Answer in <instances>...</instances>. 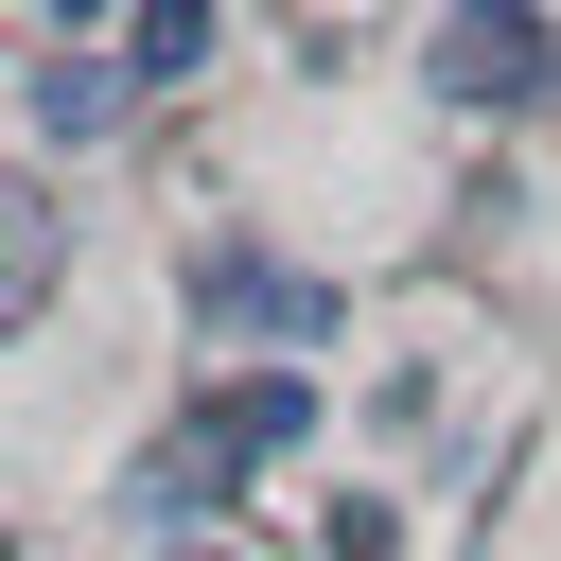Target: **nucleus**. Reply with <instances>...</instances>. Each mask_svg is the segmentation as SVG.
Returning <instances> with one entry per match:
<instances>
[{
  "label": "nucleus",
  "mask_w": 561,
  "mask_h": 561,
  "mask_svg": "<svg viewBox=\"0 0 561 561\" xmlns=\"http://www.w3.org/2000/svg\"><path fill=\"white\" fill-rule=\"evenodd\" d=\"M298 438H316V386H298V368H245V386H210V403L175 421V473H158V491H245V473L298 456Z\"/></svg>",
  "instance_id": "1"
},
{
  "label": "nucleus",
  "mask_w": 561,
  "mask_h": 561,
  "mask_svg": "<svg viewBox=\"0 0 561 561\" xmlns=\"http://www.w3.org/2000/svg\"><path fill=\"white\" fill-rule=\"evenodd\" d=\"M543 70H561V35H543L526 0H491V18H438V88H456V105H526Z\"/></svg>",
  "instance_id": "2"
},
{
  "label": "nucleus",
  "mask_w": 561,
  "mask_h": 561,
  "mask_svg": "<svg viewBox=\"0 0 561 561\" xmlns=\"http://www.w3.org/2000/svg\"><path fill=\"white\" fill-rule=\"evenodd\" d=\"M193 316H228V333H333V280L263 263V245H210L193 263Z\"/></svg>",
  "instance_id": "3"
},
{
  "label": "nucleus",
  "mask_w": 561,
  "mask_h": 561,
  "mask_svg": "<svg viewBox=\"0 0 561 561\" xmlns=\"http://www.w3.org/2000/svg\"><path fill=\"white\" fill-rule=\"evenodd\" d=\"M193 53H210V18H193V0H158V18H123V53H105V70H123V88H175Z\"/></svg>",
  "instance_id": "4"
},
{
  "label": "nucleus",
  "mask_w": 561,
  "mask_h": 561,
  "mask_svg": "<svg viewBox=\"0 0 561 561\" xmlns=\"http://www.w3.org/2000/svg\"><path fill=\"white\" fill-rule=\"evenodd\" d=\"M35 280H53V228H35V193H0V316H18Z\"/></svg>",
  "instance_id": "5"
}]
</instances>
